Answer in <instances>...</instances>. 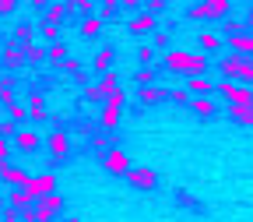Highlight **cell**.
Wrapping results in <instances>:
<instances>
[{
  "instance_id": "cell-1",
  "label": "cell",
  "mask_w": 253,
  "mask_h": 222,
  "mask_svg": "<svg viewBox=\"0 0 253 222\" xmlns=\"http://www.w3.org/2000/svg\"><path fill=\"white\" fill-rule=\"evenodd\" d=\"M208 53H186V50H169L166 53V67L172 74H186V78H194V74H204L208 71Z\"/></svg>"
},
{
  "instance_id": "cell-2",
  "label": "cell",
  "mask_w": 253,
  "mask_h": 222,
  "mask_svg": "<svg viewBox=\"0 0 253 222\" xmlns=\"http://www.w3.org/2000/svg\"><path fill=\"white\" fill-rule=\"evenodd\" d=\"M123 103H126V92H123V88L109 92L106 99H102V116H99L102 131H109V134H113V127L120 123V113H123Z\"/></svg>"
},
{
  "instance_id": "cell-3",
  "label": "cell",
  "mask_w": 253,
  "mask_h": 222,
  "mask_svg": "<svg viewBox=\"0 0 253 222\" xmlns=\"http://www.w3.org/2000/svg\"><path fill=\"white\" fill-rule=\"evenodd\" d=\"M214 92L225 99L229 106H236V110H246V106H253V88L250 85H236V81H221V85H214Z\"/></svg>"
},
{
  "instance_id": "cell-4",
  "label": "cell",
  "mask_w": 253,
  "mask_h": 222,
  "mask_svg": "<svg viewBox=\"0 0 253 222\" xmlns=\"http://www.w3.org/2000/svg\"><path fill=\"white\" fill-rule=\"evenodd\" d=\"M229 7H232V0H201L197 7L186 11V18H194V21H221L229 14Z\"/></svg>"
},
{
  "instance_id": "cell-5",
  "label": "cell",
  "mask_w": 253,
  "mask_h": 222,
  "mask_svg": "<svg viewBox=\"0 0 253 222\" xmlns=\"http://www.w3.org/2000/svg\"><path fill=\"white\" fill-rule=\"evenodd\" d=\"M102 166H106V173H113V176H126V169H130V159H126L123 148L109 145L106 155H102Z\"/></svg>"
},
{
  "instance_id": "cell-6",
  "label": "cell",
  "mask_w": 253,
  "mask_h": 222,
  "mask_svg": "<svg viewBox=\"0 0 253 222\" xmlns=\"http://www.w3.org/2000/svg\"><path fill=\"white\" fill-rule=\"evenodd\" d=\"M25 190H28V194L36 198V205H39V201H42L46 194H53V190H56V176H53V173H39V176H28Z\"/></svg>"
},
{
  "instance_id": "cell-7",
  "label": "cell",
  "mask_w": 253,
  "mask_h": 222,
  "mask_svg": "<svg viewBox=\"0 0 253 222\" xmlns=\"http://www.w3.org/2000/svg\"><path fill=\"white\" fill-rule=\"evenodd\" d=\"M126 183L137 187V190H155L158 173H155L151 166H130V169H126Z\"/></svg>"
},
{
  "instance_id": "cell-8",
  "label": "cell",
  "mask_w": 253,
  "mask_h": 222,
  "mask_svg": "<svg viewBox=\"0 0 253 222\" xmlns=\"http://www.w3.org/2000/svg\"><path fill=\"white\" fill-rule=\"evenodd\" d=\"M14 148L25 152V155L39 152V148H42V134H39V131H32V127H18V131H14Z\"/></svg>"
},
{
  "instance_id": "cell-9",
  "label": "cell",
  "mask_w": 253,
  "mask_h": 222,
  "mask_svg": "<svg viewBox=\"0 0 253 222\" xmlns=\"http://www.w3.org/2000/svg\"><path fill=\"white\" fill-rule=\"evenodd\" d=\"M225 50L236 56H253V32H236L225 39Z\"/></svg>"
},
{
  "instance_id": "cell-10",
  "label": "cell",
  "mask_w": 253,
  "mask_h": 222,
  "mask_svg": "<svg viewBox=\"0 0 253 222\" xmlns=\"http://www.w3.org/2000/svg\"><path fill=\"white\" fill-rule=\"evenodd\" d=\"M166 99H169V88H166V85H144V88H141V106H144V110L162 106Z\"/></svg>"
},
{
  "instance_id": "cell-11",
  "label": "cell",
  "mask_w": 253,
  "mask_h": 222,
  "mask_svg": "<svg viewBox=\"0 0 253 222\" xmlns=\"http://www.w3.org/2000/svg\"><path fill=\"white\" fill-rule=\"evenodd\" d=\"M0 180H4L7 187H25V183H28V173L7 159V163H0Z\"/></svg>"
},
{
  "instance_id": "cell-12",
  "label": "cell",
  "mask_w": 253,
  "mask_h": 222,
  "mask_svg": "<svg viewBox=\"0 0 253 222\" xmlns=\"http://www.w3.org/2000/svg\"><path fill=\"white\" fill-rule=\"evenodd\" d=\"M183 88L190 95H214V81L208 74H194V78H183Z\"/></svg>"
},
{
  "instance_id": "cell-13",
  "label": "cell",
  "mask_w": 253,
  "mask_h": 222,
  "mask_svg": "<svg viewBox=\"0 0 253 222\" xmlns=\"http://www.w3.org/2000/svg\"><path fill=\"white\" fill-rule=\"evenodd\" d=\"M126 28H130L134 36H148V32H155V28H158V18L144 11V14H134L130 21H126Z\"/></svg>"
},
{
  "instance_id": "cell-14",
  "label": "cell",
  "mask_w": 253,
  "mask_h": 222,
  "mask_svg": "<svg viewBox=\"0 0 253 222\" xmlns=\"http://www.w3.org/2000/svg\"><path fill=\"white\" fill-rule=\"evenodd\" d=\"M67 141H71V134L63 131V127H56V131L49 134V155H53V163H60V159L67 155Z\"/></svg>"
},
{
  "instance_id": "cell-15",
  "label": "cell",
  "mask_w": 253,
  "mask_h": 222,
  "mask_svg": "<svg viewBox=\"0 0 253 222\" xmlns=\"http://www.w3.org/2000/svg\"><path fill=\"white\" fill-rule=\"evenodd\" d=\"M0 60H4V63H7V67L14 71V67H18V63L25 60V46H21L18 39H11V43H4V50H0Z\"/></svg>"
},
{
  "instance_id": "cell-16",
  "label": "cell",
  "mask_w": 253,
  "mask_h": 222,
  "mask_svg": "<svg viewBox=\"0 0 253 222\" xmlns=\"http://www.w3.org/2000/svg\"><path fill=\"white\" fill-rule=\"evenodd\" d=\"M186 110H194L197 116H214L218 103H214V95H190V106Z\"/></svg>"
},
{
  "instance_id": "cell-17",
  "label": "cell",
  "mask_w": 253,
  "mask_h": 222,
  "mask_svg": "<svg viewBox=\"0 0 253 222\" xmlns=\"http://www.w3.org/2000/svg\"><path fill=\"white\" fill-rule=\"evenodd\" d=\"M113 56H116V50L106 43V46H99V53H95V60H91V67H95V74H106L109 71V63H113Z\"/></svg>"
},
{
  "instance_id": "cell-18",
  "label": "cell",
  "mask_w": 253,
  "mask_h": 222,
  "mask_svg": "<svg viewBox=\"0 0 253 222\" xmlns=\"http://www.w3.org/2000/svg\"><path fill=\"white\" fill-rule=\"evenodd\" d=\"M4 198H7V205H14L18 212H21V208H32V205H36V198H32L25 187H14L11 194H4Z\"/></svg>"
},
{
  "instance_id": "cell-19",
  "label": "cell",
  "mask_w": 253,
  "mask_h": 222,
  "mask_svg": "<svg viewBox=\"0 0 253 222\" xmlns=\"http://www.w3.org/2000/svg\"><path fill=\"white\" fill-rule=\"evenodd\" d=\"M25 106H28V116H32V120H46V116H49V110H46V103H42L39 92H32Z\"/></svg>"
},
{
  "instance_id": "cell-20",
  "label": "cell",
  "mask_w": 253,
  "mask_h": 222,
  "mask_svg": "<svg viewBox=\"0 0 253 222\" xmlns=\"http://www.w3.org/2000/svg\"><path fill=\"white\" fill-rule=\"evenodd\" d=\"M71 14V4H67V0H56V4L46 11V21L49 25H63V18H67Z\"/></svg>"
},
{
  "instance_id": "cell-21",
  "label": "cell",
  "mask_w": 253,
  "mask_h": 222,
  "mask_svg": "<svg viewBox=\"0 0 253 222\" xmlns=\"http://www.w3.org/2000/svg\"><path fill=\"white\" fill-rule=\"evenodd\" d=\"M67 53H71L67 43H49V46H46V60L53 63V67H60V63L67 60Z\"/></svg>"
},
{
  "instance_id": "cell-22",
  "label": "cell",
  "mask_w": 253,
  "mask_h": 222,
  "mask_svg": "<svg viewBox=\"0 0 253 222\" xmlns=\"http://www.w3.org/2000/svg\"><path fill=\"white\" fill-rule=\"evenodd\" d=\"M201 50L204 53H221V50H225V39L214 36V32H204V36H201Z\"/></svg>"
},
{
  "instance_id": "cell-23",
  "label": "cell",
  "mask_w": 253,
  "mask_h": 222,
  "mask_svg": "<svg viewBox=\"0 0 253 222\" xmlns=\"http://www.w3.org/2000/svg\"><path fill=\"white\" fill-rule=\"evenodd\" d=\"M99 28H102V18L99 14H84V21H81V36L84 39H95V36H99Z\"/></svg>"
},
{
  "instance_id": "cell-24",
  "label": "cell",
  "mask_w": 253,
  "mask_h": 222,
  "mask_svg": "<svg viewBox=\"0 0 253 222\" xmlns=\"http://www.w3.org/2000/svg\"><path fill=\"white\" fill-rule=\"evenodd\" d=\"M95 85H99L102 99H106L109 92H116V88H120V78H116V71H106V74H99V81H95Z\"/></svg>"
},
{
  "instance_id": "cell-25",
  "label": "cell",
  "mask_w": 253,
  "mask_h": 222,
  "mask_svg": "<svg viewBox=\"0 0 253 222\" xmlns=\"http://www.w3.org/2000/svg\"><path fill=\"white\" fill-rule=\"evenodd\" d=\"M18 106V95L11 88V81H0V110H14Z\"/></svg>"
},
{
  "instance_id": "cell-26",
  "label": "cell",
  "mask_w": 253,
  "mask_h": 222,
  "mask_svg": "<svg viewBox=\"0 0 253 222\" xmlns=\"http://www.w3.org/2000/svg\"><path fill=\"white\" fill-rule=\"evenodd\" d=\"M25 46V60L28 63H42L46 60V46H39V43H21Z\"/></svg>"
},
{
  "instance_id": "cell-27",
  "label": "cell",
  "mask_w": 253,
  "mask_h": 222,
  "mask_svg": "<svg viewBox=\"0 0 253 222\" xmlns=\"http://www.w3.org/2000/svg\"><path fill=\"white\" fill-rule=\"evenodd\" d=\"M39 205H42V208H49V212L56 215V212H63V208H67V198H63V194H56V190H53V194H46V198H42Z\"/></svg>"
},
{
  "instance_id": "cell-28",
  "label": "cell",
  "mask_w": 253,
  "mask_h": 222,
  "mask_svg": "<svg viewBox=\"0 0 253 222\" xmlns=\"http://www.w3.org/2000/svg\"><path fill=\"white\" fill-rule=\"evenodd\" d=\"M60 67H63V71H67L71 78H78V81H84V67H81V63H78L74 56H67V60H63V63H60Z\"/></svg>"
},
{
  "instance_id": "cell-29",
  "label": "cell",
  "mask_w": 253,
  "mask_h": 222,
  "mask_svg": "<svg viewBox=\"0 0 253 222\" xmlns=\"http://www.w3.org/2000/svg\"><path fill=\"white\" fill-rule=\"evenodd\" d=\"M155 78H158V71L151 67V63H148V67H141V71L134 74V81H137L141 88H144V85H155Z\"/></svg>"
},
{
  "instance_id": "cell-30",
  "label": "cell",
  "mask_w": 253,
  "mask_h": 222,
  "mask_svg": "<svg viewBox=\"0 0 253 222\" xmlns=\"http://www.w3.org/2000/svg\"><path fill=\"white\" fill-rule=\"evenodd\" d=\"M229 116H232V120H239V123H246V127H253V106H246V110L229 106Z\"/></svg>"
},
{
  "instance_id": "cell-31",
  "label": "cell",
  "mask_w": 253,
  "mask_h": 222,
  "mask_svg": "<svg viewBox=\"0 0 253 222\" xmlns=\"http://www.w3.org/2000/svg\"><path fill=\"white\" fill-rule=\"evenodd\" d=\"M49 43H60V25L42 21V46H49Z\"/></svg>"
},
{
  "instance_id": "cell-32",
  "label": "cell",
  "mask_w": 253,
  "mask_h": 222,
  "mask_svg": "<svg viewBox=\"0 0 253 222\" xmlns=\"http://www.w3.org/2000/svg\"><path fill=\"white\" fill-rule=\"evenodd\" d=\"M169 43H172V36H169V32H155V53H169Z\"/></svg>"
},
{
  "instance_id": "cell-33",
  "label": "cell",
  "mask_w": 253,
  "mask_h": 222,
  "mask_svg": "<svg viewBox=\"0 0 253 222\" xmlns=\"http://www.w3.org/2000/svg\"><path fill=\"white\" fill-rule=\"evenodd\" d=\"M169 99H172L176 106H190V92H186V88H169Z\"/></svg>"
},
{
  "instance_id": "cell-34",
  "label": "cell",
  "mask_w": 253,
  "mask_h": 222,
  "mask_svg": "<svg viewBox=\"0 0 253 222\" xmlns=\"http://www.w3.org/2000/svg\"><path fill=\"white\" fill-rule=\"evenodd\" d=\"M0 222H21V212L14 205H4V208H0Z\"/></svg>"
},
{
  "instance_id": "cell-35",
  "label": "cell",
  "mask_w": 253,
  "mask_h": 222,
  "mask_svg": "<svg viewBox=\"0 0 253 222\" xmlns=\"http://www.w3.org/2000/svg\"><path fill=\"white\" fill-rule=\"evenodd\" d=\"M239 81L253 85V60H246V56H243V63H239Z\"/></svg>"
},
{
  "instance_id": "cell-36",
  "label": "cell",
  "mask_w": 253,
  "mask_h": 222,
  "mask_svg": "<svg viewBox=\"0 0 253 222\" xmlns=\"http://www.w3.org/2000/svg\"><path fill=\"white\" fill-rule=\"evenodd\" d=\"M7 113H11V123L18 127V123H25V116H28V106H21V103H18V106H14V110H7Z\"/></svg>"
},
{
  "instance_id": "cell-37",
  "label": "cell",
  "mask_w": 253,
  "mask_h": 222,
  "mask_svg": "<svg viewBox=\"0 0 253 222\" xmlns=\"http://www.w3.org/2000/svg\"><path fill=\"white\" fill-rule=\"evenodd\" d=\"M169 7V0H144V11L148 14H158V11H166Z\"/></svg>"
},
{
  "instance_id": "cell-38",
  "label": "cell",
  "mask_w": 253,
  "mask_h": 222,
  "mask_svg": "<svg viewBox=\"0 0 253 222\" xmlns=\"http://www.w3.org/2000/svg\"><path fill=\"white\" fill-rule=\"evenodd\" d=\"M116 7H120V0H102V14H99V18H102V21H106V18H113V14H116Z\"/></svg>"
},
{
  "instance_id": "cell-39",
  "label": "cell",
  "mask_w": 253,
  "mask_h": 222,
  "mask_svg": "<svg viewBox=\"0 0 253 222\" xmlns=\"http://www.w3.org/2000/svg\"><path fill=\"white\" fill-rule=\"evenodd\" d=\"M84 99H88V103H102V92H99V85H84Z\"/></svg>"
},
{
  "instance_id": "cell-40",
  "label": "cell",
  "mask_w": 253,
  "mask_h": 222,
  "mask_svg": "<svg viewBox=\"0 0 253 222\" xmlns=\"http://www.w3.org/2000/svg\"><path fill=\"white\" fill-rule=\"evenodd\" d=\"M71 11H81V14H91V0H67Z\"/></svg>"
},
{
  "instance_id": "cell-41",
  "label": "cell",
  "mask_w": 253,
  "mask_h": 222,
  "mask_svg": "<svg viewBox=\"0 0 253 222\" xmlns=\"http://www.w3.org/2000/svg\"><path fill=\"white\" fill-rule=\"evenodd\" d=\"M36 222H56V215H53L49 208H42V205H36Z\"/></svg>"
},
{
  "instance_id": "cell-42",
  "label": "cell",
  "mask_w": 253,
  "mask_h": 222,
  "mask_svg": "<svg viewBox=\"0 0 253 222\" xmlns=\"http://www.w3.org/2000/svg\"><path fill=\"white\" fill-rule=\"evenodd\" d=\"M14 39H18V43H32V25H18Z\"/></svg>"
},
{
  "instance_id": "cell-43",
  "label": "cell",
  "mask_w": 253,
  "mask_h": 222,
  "mask_svg": "<svg viewBox=\"0 0 253 222\" xmlns=\"http://www.w3.org/2000/svg\"><path fill=\"white\" fill-rule=\"evenodd\" d=\"M137 56H141V63H144V67H148V63L155 60V46H141V50H137Z\"/></svg>"
},
{
  "instance_id": "cell-44",
  "label": "cell",
  "mask_w": 253,
  "mask_h": 222,
  "mask_svg": "<svg viewBox=\"0 0 253 222\" xmlns=\"http://www.w3.org/2000/svg\"><path fill=\"white\" fill-rule=\"evenodd\" d=\"M18 131V127L11 123V120H0V138H7V134H14Z\"/></svg>"
},
{
  "instance_id": "cell-45",
  "label": "cell",
  "mask_w": 253,
  "mask_h": 222,
  "mask_svg": "<svg viewBox=\"0 0 253 222\" xmlns=\"http://www.w3.org/2000/svg\"><path fill=\"white\" fill-rule=\"evenodd\" d=\"M7 155H11V141L0 138V163H7Z\"/></svg>"
},
{
  "instance_id": "cell-46",
  "label": "cell",
  "mask_w": 253,
  "mask_h": 222,
  "mask_svg": "<svg viewBox=\"0 0 253 222\" xmlns=\"http://www.w3.org/2000/svg\"><path fill=\"white\" fill-rule=\"evenodd\" d=\"M18 7V0H0V14H11Z\"/></svg>"
},
{
  "instance_id": "cell-47",
  "label": "cell",
  "mask_w": 253,
  "mask_h": 222,
  "mask_svg": "<svg viewBox=\"0 0 253 222\" xmlns=\"http://www.w3.org/2000/svg\"><path fill=\"white\" fill-rule=\"evenodd\" d=\"M21 222H36V205H32V208H21Z\"/></svg>"
},
{
  "instance_id": "cell-48",
  "label": "cell",
  "mask_w": 253,
  "mask_h": 222,
  "mask_svg": "<svg viewBox=\"0 0 253 222\" xmlns=\"http://www.w3.org/2000/svg\"><path fill=\"white\" fill-rule=\"evenodd\" d=\"M137 4H141V0H120V7H126V11H134Z\"/></svg>"
},
{
  "instance_id": "cell-49",
  "label": "cell",
  "mask_w": 253,
  "mask_h": 222,
  "mask_svg": "<svg viewBox=\"0 0 253 222\" xmlns=\"http://www.w3.org/2000/svg\"><path fill=\"white\" fill-rule=\"evenodd\" d=\"M60 222H81V219H74V215H67V219H60Z\"/></svg>"
},
{
  "instance_id": "cell-50",
  "label": "cell",
  "mask_w": 253,
  "mask_h": 222,
  "mask_svg": "<svg viewBox=\"0 0 253 222\" xmlns=\"http://www.w3.org/2000/svg\"><path fill=\"white\" fill-rule=\"evenodd\" d=\"M4 205H7V198H4V194H0V208H4Z\"/></svg>"
}]
</instances>
